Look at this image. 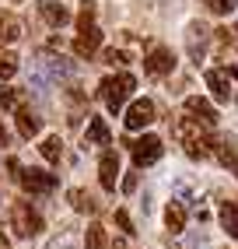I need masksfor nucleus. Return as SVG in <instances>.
<instances>
[{
  "label": "nucleus",
  "instance_id": "aec40b11",
  "mask_svg": "<svg viewBox=\"0 0 238 249\" xmlns=\"http://www.w3.org/2000/svg\"><path fill=\"white\" fill-rule=\"evenodd\" d=\"M165 225L172 228V231H182V228H186V207L168 204V207H165Z\"/></svg>",
  "mask_w": 238,
  "mask_h": 249
},
{
  "label": "nucleus",
  "instance_id": "ddd939ff",
  "mask_svg": "<svg viewBox=\"0 0 238 249\" xmlns=\"http://www.w3.org/2000/svg\"><path fill=\"white\" fill-rule=\"evenodd\" d=\"M39 14H42V21L53 25V28H63L67 21H70V11H67L63 4H56V0H39Z\"/></svg>",
  "mask_w": 238,
  "mask_h": 249
},
{
  "label": "nucleus",
  "instance_id": "6e6552de",
  "mask_svg": "<svg viewBox=\"0 0 238 249\" xmlns=\"http://www.w3.org/2000/svg\"><path fill=\"white\" fill-rule=\"evenodd\" d=\"M154 123V102L151 98H137L130 109H126V130H144Z\"/></svg>",
  "mask_w": 238,
  "mask_h": 249
},
{
  "label": "nucleus",
  "instance_id": "393cba45",
  "mask_svg": "<svg viewBox=\"0 0 238 249\" xmlns=\"http://www.w3.org/2000/svg\"><path fill=\"white\" fill-rule=\"evenodd\" d=\"M18 88H0V109H18Z\"/></svg>",
  "mask_w": 238,
  "mask_h": 249
},
{
  "label": "nucleus",
  "instance_id": "4be33fe9",
  "mask_svg": "<svg viewBox=\"0 0 238 249\" xmlns=\"http://www.w3.org/2000/svg\"><path fill=\"white\" fill-rule=\"evenodd\" d=\"M46 71L56 74V77H70V74H74V67H70L63 56H46Z\"/></svg>",
  "mask_w": 238,
  "mask_h": 249
},
{
  "label": "nucleus",
  "instance_id": "2eb2a0df",
  "mask_svg": "<svg viewBox=\"0 0 238 249\" xmlns=\"http://www.w3.org/2000/svg\"><path fill=\"white\" fill-rule=\"evenodd\" d=\"M21 39V21L14 18V14H4L0 11V46H11Z\"/></svg>",
  "mask_w": 238,
  "mask_h": 249
},
{
  "label": "nucleus",
  "instance_id": "a211bd4d",
  "mask_svg": "<svg viewBox=\"0 0 238 249\" xmlns=\"http://www.w3.org/2000/svg\"><path fill=\"white\" fill-rule=\"evenodd\" d=\"M70 207L81 211V214H91L98 204H95V196H91L88 190H70Z\"/></svg>",
  "mask_w": 238,
  "mask_h": 249
},
{
  "label": "nucleus",
  "instance_id": "dca6fc26",
  "mask_svg": "<svg viewBox=\"0 0 238 249\" xmlns=\"http://www.w3.org/2000/svg\"><path fill=\"white\" fill-rule=\"evenodd\" d=\"M84 144H112V134H109V126H105V120H102V116H91Z\"/></svg>",
  "mask_w": 238,
  "mask_h": 249
},
{
  "label": "nucleus",
  "instance_id": "39448f33",
  "mask_svg": "<svg viewBox=\"0 0 238 249\" xmlns=\"http://www.w3.org/2000/svg\"><path fill=\"white\" fill-rule=\"evenodd\" d=\"M21 179V186L28 193H53L56 190V176L53 172H46V169H21V172H14Z\"/></svg>",
  "mask_w": 238,
  "mask_h": 249
},
{
  "label": "nucleus",
  "instance_id": "412c9836",
  "mask_svg": "<svg viewBox=\"0 0 238 249\" xmlns=\"http://www.w3.org/2000/svg\"><path fill=\"white\" fill-rule=\"evenodd\" d=\"M221 221H224L228 235L238 239V207H235V204H224V207H221Z\"/></svg>",
  "mask_w": 238,
  "mask_h": 249
},
{
  "label": "nucleus",
  "instance_id": "7c9ffc66",
  "mask_svg": "<svg viewBox=\"0 0 238 249\" xmlns=\"http://www.w3.org/2000/svg\"><path fill=\"white\" fill-rule=\"evenodd\" d=\"M193 214H196V218H200V221H207V218H210V211H207V207H203V204H196V207H193Z\"/></svg>",
  "mask_w": 238,
  "mask_h": 249
},
{
  "label": "nucleus",
  "instance_id": "c85d7f7f",
  "mask_svg": "<svg viewBox=\"0 0 238 249\" xmlns=\"http://www.w3.org/2000/svg\"><path fill=\"white\" fill-rule=\"evenodd\" d=\"M207 7H210L214 14H228V11L235 7V0H207Z\"/></svg>",
  "mask_w": 238,
  "mask_h": 249
},
{
  "label": "nucleus",
  "instance_id": "a878e982",
  "mask_svg": "<svg viewBox=\"0 0 238 249\" xmlns=\"http://www.w3.org/2000/svg\"><path fill=\"white\" fill-rule=\"evenodd\" d=\"M46 249H77V239H74V231H63V235H56Z\"/></svg>",
  "mask_w": 238,
  "mask_h": 249
},
{
  "label": "nucleus",
  "instance_id": "4468645a",
  "mask_svg": "<svg viewBox=\"0 0 238 249\" xmlns=\"http://www.w3.org/2000/svg\"><path fill=\"white\" fill-rule=\"evenodd\" d=\"M14 120H18V134H21V137H28V141L42 130V120H39V116L32 112V109H25V106L14 109Z\"/></svg>",
  "mask_w": 238,
  "mask_h": 249
},
{
  "label": "nucleus",
  "instance_id": "1a4fd4ad",
  "mask_svg": "<svg viewBox=\"0 0 238 249\" xmlns=\"http://www.w3.org/2000/svg\"><path fill=\"white\" fill-rule=\"evenodd\" d=\"M186 112H189L196 123H203V126H214V123H217V109L207 102V98H200V95H189V98H186Z\"/></svg>",
  "mask_w": 238,
  "mask_h": 249
},
{
  "label": "nucleus",
  "instance_id": "f8f14e48",
  "mask_svg": "<svg viewBox=\"0 0 238 249\" xmlns=\"http://www.w3.org/2000/svg\"><path fill=\"white\" fill-rule=\"evenodd\" d=\"M98 179H102V190H116V179H119V155L105 151L98 161Z\"/></svg>",
  "mask_w": 238,
  "mask_h": 249
},
{
  "label": "nucleus",
  "instance_id": "9d476101",
  "mask_svg": "<svg viewBox=\"0 0 238 249\" xmlns=\"http://www.w3.org/2000/svg\"><path fill=\"white\" fill-rule=\"evenodd\" d=\"M207 88H210V95L217 98V102H228V95H231V74L224 67H210L207 71Z\"/></svg>",
  "mask_w": 238,
  "mask_h": 249
},
{
  "label": "nucleus",
  "instance_id": "7ed1b4c3",
  "mask_svg": "<svg viewBox=\"0 0 238 249\" xmlns=\"http://www.w3.org/2000/svg\"><path fill=\"white\" fill-rule=\"evenodd\" d=\"M11 225H14V231H18L21 239H32L42 228V214L32 211L28 200H18V204H14V214H11Z\"/></svg>",
  "mask_w": 238,
  "mask_h": 249
},
{
  "label": "nucleus",
  "instance_id": "c9c22d12",
  "mask_svg": "<svg viewBox=\"0 0 238 249\" xmlns=\"http://www.w3.org/2000/svg\"><path fill=\"white\" fill-rule=\"evenodd\" d=\"M235 32H238V21H235Z\"/></svg>",
  "mask_w": 238,
  "mask_h": 249
},
{
  "label": "nucleus",
  "instance_id": "20e7f679",
  "mask_svg": "<svg viewBox=\"0 0 238 249\" xmlns=\"http://www.w3.org/2000/svg\"><path fill=\"white\" fill-rule=\"evenodd\" d=\"M130 151H133V165H137V169H144V165H154V161L161 158V137L144 134L137 144H130Z\"/></svg>",
  "mask_w": 238,
  "mask_h": 249
},
{
  "label": "nucleus",
  "instance_id": "0eeeda50",
  "mask_svg": "<svg viewBox=\"0 0 238 249\" xmlns=\"http://www.w3.org/2000/svg\"><path fill=\"white\" fill-rule=\"evenodd\" d=\"M207 42H210V28L200 25V21H189V28H186V49H189V56L196 63L207 56Z\"/></svg>",
  "mask_w": 238,
  "mask_h": 249
},
{
  "label": "nucleus",
  "instance_id": "f704fd0d",
  "mask_svg": "<svg viewBox=\"0 0 238 249\" xmlns=\"http://www.w3.org/2000/svg\"><path fill=\"white\" fill-rule=\"evenodd\" d=\"M0 249H7V242H4V239H0Z\"/></svg>",
  "mask_w": 238,
  "mask_h": 249
},
{
  "label": "nucleus",
  "instance_id": "cd10ccee",
  "mask_svg": "<svg viewBox=\"0 0 238 249\" xmlns=\"http://www.w3.org/2000/svg\"><path fill=\"white\" fill-rule=\"evenodd\" d=\"M116 225L123 228L126 235H133V231H137V228H133V221H130V214H126V211H116Z\"/></svg>",
  "mask_w": 238,
  "mask_h": 249
},
{
  "label": "nucleus",
  "instance_id": "c756f323",
  "mask_svg": "<svg viewBox=\"0 0 238 249\" xmlns=\"http://www.w3.org/2000/svg\"><path fill=\"white\" fill-rule=\"evenodd\" d=\"M137 190V172H130L126 179H123V193H133Z\"/></svg>",
  "mask_w": 238,
  "mask_h": 249
},
{
  "label": "nucleus",
  "instance_id": "f03ea898",
  "mask_svg": "<svg viewBox=\"0 0 238 249\" xmlns=\"http://www.w3.org/2000/svg\"><path fill=\"white\" fill-rule=\"evenodd\" d=\"M133 88H137V77H133V74H112V77H105L98 85V95L105 98L109 112H119L126 106V98L133 95Z\"/></svg>",
  "mask_w": 238,
  "mask_h": 249
},
{
  "label": "nucleus",
  "instance_id": "f3484780",
  "mask_svg": "<svg viewBox=\"0 0 238 249\" xmlns=\"http://www.w3.org/2000/svg\"><path fill=\"white\" fill-rule=\"evenodd\" d=\"M217 158H221V165H228V169L238 176V147L231 141H221L217 144Z\"/></svg>",
  "mask_w": 238,
  "mask_h": 249
},
{
  "label": "nucleus",
  "instance_id": "2f4dec72",
  "mask_svg": "<svg viewBox=\"0 0 238 249\" xmlns=\"http://www.w3.org/2000/svg\"><path fill=\"white\" fill-rule=\"evenodd\" d=\"M112 249H133V246H130L126 239H116V242H112Z\"/></svg>",
  "mask_w": 238,
  "mask_h": 249
},
{
  "label": "nucleus",
  "instance_id": "b1692460",
  "mask_svg": "<svg viewBox=\"0 0 238 249\" xmlns=\"http://www.w3.org/2000/svg\"><path fill=\"white\" fill-rule=\"evenodd\" d=\"M18 74V56L14 53H4L0 56V81H7V77H14Z\"/></svg>",
  "mask_w": 238,
  "mask_h": 249
},
{
  "label": "nucleus",
  "instance_id": "f257e3e1",
  "mask_svg": "<svg viewBox=\"0 0 238 249\" xmlns=\"http://www.w3.org/2000/svg\"><path fill=\"white\" fill-rule=\"evenodd\" d=\"M207 130H210V126L200 130V123L193 120V116L175 123V134H179V141H182V147H186V155H189V158H207V155H210L214 137L207 134Z\"/></svg>",
  "mask_w": 238,
  "mask_h": 249
},
{
  "label": "nucleus",
  "instance_id": "5701e85b",
  "mask_svg": "<svg viewBox=\"0 0 238 249\" xmlns=\"http://www.w3.org/2000/svg\"><path fill=\"white\" fill-rule=\"evenodd\" d=\"M84 249H105V228H102V225H91V228H88Z\"/></svg>",
  "mask_w": 238,
  "mask_h": 249
},
{
  "label": "nucleus",
  "instance_id": "423d86ee",
  "mask_svg": "<svg viewBox=\"0 0 238 249\" xmlns=\"http://www.w3.org/2000/svg\"><path fill=\"white\" fill-rule=\"evenodd\" d=\"M144 71H147L151 77L172 74V71H175V53H172V49H165V46H154V49L147 53V60H144Z\"/></svg>",
  "mask_w": 238,
  "mask_h": 249
},
{
  "label": "nucleus",
  "instance_id": "473e14b6",
  "mask_svg": "<svg viewBox=\"0 0 238 249\" xmlns=\"http://www.w3.org/2000/svg\"><path fill=\"white\" fill-rule=\"evenodd\" d=\"M0 147H7V130H4V123H0Z\"/></svg>",
  "mask_w": 238,
  "mask_h": 249
},
{
  "label": "nucleus",
  "instance_id": "72a5a7b5",
  "mask_svg": "<svg viewBox=\"0 0 238 249\" xmlns=\"http://www.w3.org/2000/svg\"><path fill=\"white\" fill-rule=\"evenodd\" d=\"M231 74H235V77H238V63H235V67H231Z\"/></svg>",
  "mask_w": 238,
  "mask_h": 249
},
{
  "label": "nucleus",
  "instance_id": "bb28decb",
  "mask_svg": "<svg viewBox=\"0 0 238 249\" xmlns=\"http://www.w3.org/2000/svg\"><path fill=\"white\" fill-rule=\"evenodd\" d=\"M102 60H105L109 67H123V63H126V53H123V49H105Z\"/></svg>",
  "mask_w": 238,
  "mask_h": 249
},
{
  "label": "nucleus",
  "instance_id": "9b49d317",
  "mask_svg": "<svg viewBox=\"0 0 238 249\" xmlns=\"http://www.w3.org/2000/svg\"><path fill=\"white\" fill-rule=\"evenodd\" d=\"M98 46H102V32H98L95 25H84L81 36L74 39V53H77V56H95Z\"/></svg>",
  "mask_w": 238,
  "mask_h": 249
},
{
  "label": "nucleus",
  "instance_id": "6ab92c4d",
  "mask_svg": "<svg viewBox=\"0 0 238 249\" xmlns=\"http://www.w3.org/2000/svg\"><path fill=\"white\" fill-rule=\"evenodd\" d=\"M39 151H42L46 161H60V155H63V141H60L56 134H49V137L39 144Z\"/></svg>",
  "mask_w": 238,
  "mask_h": 249
}]
</instances>
